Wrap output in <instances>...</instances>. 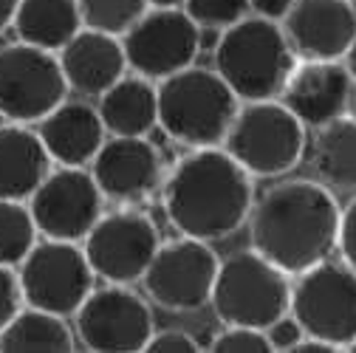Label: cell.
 I'll return each mask as SVG.
<instances>
[{"mask_svg":"<svg viewBox=\"0 0 356 353\" xmlns=\"http://www.w3.org/2000/svg\"><path fill=\"white\" fill-rule=\"evenodd\" d=\"M342 209L323 181L289 179L254 195L246 227L257 254L289 277L334 257Z\"/></svg>","mask_w":356,"mask_h":353,"instance_id":"obj_1","label":"cell"},{"mask_svg":"<svg viewBox=\"0 0 356 353\" xmlns=\"http://www.w3.org/2000/svg\"><path fill=\"white\" fill-rule=\"evenodd\" d=\"M159 190L172 229L207 243L227 240L246 227L254 204V179L220 145L181 156Z\"/></svg>","mask_w":356,"mask_h":353,"instance_id":"obj_2","label":"cell"},{"mask_svg":"<svg viewBox=\"0 0 356 353\" xmlns=\"http://www.w3.org/2000/svg\"><path fill=\"white\" fill-rule=\"evenodd\" d=\"M297 65V54L277 20L246 15L220 31L212 49V68L241 102L277 99Z\"/></svg>","mask_w":356,"mask_h":353,"instance_id":"obj_3","label":"cell"},{"mask_svg":"<svg viewBox=\"0 0 356 353\" xmlns=\"http://www.w3.org/2000/svg\"><path fill=\"white\" fill-rule=\"evenodd\" d=\"M159 127L187 150L218 147L224 142L229 122L241 99L229 85L215 74V68H181L156 82Z\"/></svg>","mask_w":356,"mask_h":353,"instance_id":"obj_4","label":"cell"},{"mask_svg":"<svg viewBox=\"0 0 356 353\" xmlns=\"http://www.w3.org/2000/svg\"><path fill=\"white\" fill-rule=\"evenodd\" d=\"M305 130L280 99L241 102L220 147L252 179H280L302 161L308 147Z\"/></svg>","mask_w":356,"mask_h":353,"instance_id":"obj_5","label":"cell"},{"mask_svg":"<svg viewBox=\"0 0 356 353\" xmlns=\"http://www.w3.org/2000/svg\"><path fill=\"white\" fill-rule=\"evenodd\" d=\"M291 277L252 246L218 263L209 305L224 325H243L266 331L289 314Z\"/></svg>","mask_w":356,"mask_h":353,"instance_id":"obj_6","label":"cell"},{"mask_svg":"<svg viewBox=\"0 0 356 353\" xmlns=\"http://www.w3.org/2000/svg\"><path fill=\"white\" fill-rule=\"evenodd\" d=\"M23 305L42 308L57 317H74L82 299L94 291L97 274L88 263L82 243L74 240H37L15 266Z\"/></svg>","mask_w":356,"mask_h":353,"instance_id":"obj_7","label":"cell"},{"mask_svg":"<svg viewBox=\"0 0 356 353\" xmlns=\"http://www.w3.org/2000/svg\"><path fill=\"white\" fill-rule=\"evenodd\" d=\"M289 314L305 336L325 339L342 350L356 336V272L342 260L325 257L294 274Z\"/></svg>","mask_w":356,"mask_h":353,"instance_id":"obj_8","label":"cell"},{"mask_svg":"<svg viewBox=\"0 0 356 353\" xmlns=\"http://www.w3.org/2000/svg\"><path fill=\"white\" fill-rule=\"evenodd\" d=\"M153 331L150 302L130 286H94L74 311V336L91 353H142Z\"/></svg>","mask_w":356,"mask_h":353,"instance_id":"obj_9","label":"cell"},{"mask_svg":"<svg viewBox=\"0 0 356 353\" xmlns=\"http://www.w3.org/2000/svg\"><path fill=\"white\" fill-rule=\"evenodd\" d=\"M218 263L220 257L207 240L181 235L175 240L159 243L139 283L145 286L147 299L164 311L190 314L209 305Z\"/></svg>","mask_w":356,"mask_h":353,"instance_id":"obj_10","label":"cell"},{"mask_svg":"<svg viewBox=\"0 0 356 353\" xmlns=\"http://www.w3.org/2000/svg\"><path fill=\"white\" fill-rule=\"evenodd\" d=\"M63 99H68V82L54 51L20 40L0 49V119L37 124Z\"/></svg>","mask_w":356,"mask_h":353,"instance_id":"obj_11","label":"cell"},{"mask_svg":"<svg viewBox=\"0 0 356 353\" xmlns=\"http://www.w3.org/2000/svg\"><path fill=\"white\" fill-rule=\"evenodd\" d=\"M37 235L54 240H74L91 232L105 212V195L99 192L88 167H51L26 201Z\"/></svg>","mask_w":356,"mask_h":353,"instance_id":"obj_12","label":"cell"},{"mask_svg":"<svg viewBox=\"0 0 356 353\" xmlns=\"http://www.w3.org/2000/svg\"><path fill=\"white\" fill-rule=\"evenodd\" d=\"M159 243L161 235L145 212L116 209L99 215L91 232L82 238V252L97 280L133 286L142 280Z\"/></svg>","mask_w":356,"mask_h":353,"instance_id":"obj_13","label":"cell"},{"mask_svg":"<svg viewBox=\"0 0 356 353\" xmlns=\"http://www.w3.org/2000/svg\"><path fill=\"white\" fill-rule=\"evenodd\" d=\"M119 40L127 71L150 82L195 65L201 54L198 26L184 9H145V15Z\"/></svg>","mask_w":356,"mask_h":353,"instance_id":"obj_14","label":"cell"},{"mask_svg":"<svg viewBox=\"0 0 356 353\" xmlns=\"http://www.w3.org/2000/svg\"><path fill=\"white\" fill-rule=\"evenodd\" d=\"M105 201L139 204L164 181V158L147 136H111L88 164Z\"/></svg>","mask_w":356,"mask_h":353,"instance_id":"obj_15","label":"cell"},{"mask_svg":"<svg viewBox=\"0 0 356 353\" xmlns=\"http://www.w3.org/2000/svg\"><path fill=\"white\" fill-rule=\"evenodd\" d=\"M280 28L297 60H342L356 37L353 0H294Z\"/></svg>","mask_w":356,"mask_h":353,"instance_id":"obj_16","label":"cell"},{"mask_svg":"<svg viewBox=\"0 0 356 353\" xmlns=\"http://www.w3.org/2000/svg\"><path fill=\"white\" fill-rule=\"evenodd\" d=\"M353 74L342 60H297L291 68L280 102L311 130L339 116H348Z\"/></svg>","mask_w":356,"mask_h":353,"instance_id":"obj_17","label":"cell"},{"mask_svg":"<svg viewBox=\"0 0 356 353\" xmlns=\"http://www.w3.org/2000/svg\"><path fill=\"white\" fill-rule=\"evenodd\" d=\"M37 136L51 164L88 167L102 142L108 139V130L91 102L63 99L54 110H49L37 122Z\"/></svg>","mask_w":356,"mask_h":353,"instance_id":"obj_18","label":"cell"},{"mask_svg":"<svg viewBox=\"0 0 356 353\" xmlns=\"http://www.w3.org/2000/svg\"><path fill=\"white\" fill-rule=\"evenodd\" d=\"M57 60L65 74L68 91H76L88 99H97L122 74H127L122 40L85 26L57 51Z\"/></svg>","mask_w":356,"mask_h":353,"instance_id":"obj_19","label":"cell"},{"mask_svg":"<svg viewBox=\"0 0 356 353\" xmlns=\"http://www.w3.org/2000/svg\"><path fill=\"white\" fill-rule=\"evenodd\" d=\"M51 167L54 164L31 124H0V201H29Z\"/></svg>","mask_w":356,"mask_h":353,"instance_id":"obj_20","label":"cell"},{"mask_svg":"<svg viewBox=\"0 0 356 353\" xmlns=\"http://www.w3.org/2000/svg\"><path fill=\"white\" fill-rule=\"evenodd\" d=\"M97 99V113L108 136H150L159 127L156 82L139 74H122Z\"/></svg>","mask_w":356,"mask_h":353,"instance_id":"obj_21","label":"cell"},{"mask_svg":"<svg viewBox=\"0 0 356 353\" xmlns=\"http://www.w3.org/2000/svg\"><path fill=\"white\" fill-rule=\"evenodd\" d=\"M12 28L20 42L57 54L82 28V17L76 0H17Z\"/></svg>","mask_w":356,"mask_h":353,"instance_id":"obj_22","label":"cell"},{"mask_svg":"<svg viewBox=\"0 0 356 353\" xmlns=\"http://www.w3.org/2000/svg\"><path fill=\"white\" fill-rule=\"evenodd\" d=\"M311 167L328 190H356V119L339 116L314 130Z\"/></svg>","mask_w":356,"mask_h":353,"instance_id":"obj_23","label":"cell"},{"mask_svg":"<svg viewBox=\"0 0 356 353\" xmlns=\"http://www.w3.org/2000/svg\"><path fill=\"white\" fill-rule=\"evenodd\" d=\"M74 328L65 317L23 305L0 331V353H71Z\"/></svg>","mask_w":356,"mask_h":353,"instance_id":"obj_24","label":"cell"},{"mask_svg":"<svg viewBox=\"0 0 356 353\" xmlns=\"http://www.w3.org/2000/svg\"><path fill=\"white\" fill-rule=\"evenodd\" d=\"M37 243V227L26 201H0V266H17Z\"/></svg>","mask_w":356,"mask_h":353,"instance_id":"obj_25","label":"cell"},{"mask_svg":"<svg viewBox=\"0 0 356 353\" xmlns=\"http://www.w3.org/2000/svg\"><path fill=\"white\" fill-rule=\"evenodd\" d=\"M76 6L85 28L113 37H122L147 9L145 0H76Z\"/></svg>","mask_w":356,"mask_h":353,"instance_id":"obj_26","label":"cell"},{"mask_svg":"<svg viewBox=\"0 0 356 353\" xmlns=\"http://www.w3.org/2000/svg\"><path fill=\"white\" fill-rule=\"evenodd\" d=\"M198 28H218L238 23L249 15V0H184L181 6Z\"/></svg>","mask_w":356,"mask_h":353,"instance_id":"obj_27","label":"cell"},{"mask_svg":"<svg viewBox=\"0 0 356 353\" xmlns=\"http://www.w3.org/2000/svg\"><path fill=\"white\" fill-rule=\"evenodd\" d=\"M207 350L212 353H272V345L266 339V331L260 328L227 325L218 336H212Z\"/></svg>","mask_w":356,"mask_h":353,"instance_id":"obj_28","label":"cell"},{"mask_svg":"<svg viewBox=\"0 0 356 353\" xmlns=\"http://www.w3.org/2000/svg\"><path fill=\"white\" fill-rule=\"evenodd\" d=\"M145 350L147 353H198L201 345L195 336H190L181 328H167V331H153Z\"/></svg>","mask_w":356,"mask_h":353,"instance_id":"obj_29","label":"cell"},{"mask_svg":"<svg viewBox=\"0 0 356 353\" xmlns=\"http://www.w3.org/2000/svg\"><path fill=\"white\" fill-rule=\"evenodd\" d=\"M23 308L17 274L12 266H0V331L9 325V320Z\"/></svg>","mask_w":356,"mask_h":353,"instance_id":"obj_30","label":"cell"},{"mask_svg":"<svg viewBox=\"0 0 356 353\" xmlns=\"http://www.w3.org/2000/svg\"><path fill=\"white\" fill-rule=\"evenodd\" d=\"M337 252L342 254V263H348V266L356 272V195H353V198L348 201V206L342 209Z\"/></svg>","mask_w":356,"mask_h":353,"instance_id":"obj_31","label":"cell"},{"mask_svg":"<svg viewBox=\"0 0 356 353\" xmlns=\"http://www.w3.org/2000/svg\"><path fill=\"white\" fill-rule=\"evenodd\" d=\"M266 339H269L272 350H283L289 353L300 339H302V328L291 314H283L280 320H275L269 328H266Z\"/></svg>","mask_w":356,"mask_h":353,"instance_id":"obj_32","label":"cell"},{"mask_svg":"<svg viewBox=\"0 0 356 353\" xmlns=\"http://www.w3.org/2000/svg\"><path fill=\"white\" fill-rule=\"evenodd\" d=\"M294 0H249V12L266 20H283V15L291 9Z\"/></svg>","mask_w":356,"mask_h":353,"instance_id":"obj_33","label":"cell"},{"mask_svg":"<svg viewBox=\"0 0 356 353\" xmlns=\"http://www.w3.org/2000/svg\"><path fill=\"white\" fill-rule=\"evenodd\" d=\"M339 347H334L331 342H325V339H317V336H305L302 334V339L289 350V353H337Z\"/></svg>","mask_w":356,"mask_h":353,"instance_id":"obj_34","label":"cell"},{"mask_svg":"<svg viewBox=\"0 0 356 353\" xmlns=\"http://www.w3.org/2000/svg\"><path fill=\"white\" fill-rule=\"evenodd\" d=\"M15 9H17V0H0V34H6L12 28Z\"/></svg>","mask_w":356,"mask_h":353,"instance_id":"obj_35","label":"cell"},{"mask_svg":"<svg viewBox=\"0 0 356 353\" xmlns=\"http://www.w3.org/2000/svg\"><path fill=\"white\" fill-rule=\"evenodd\" d=\"M147 9H181L184 0H145Z\"/></svg>","mask_w":356,"mask_h":353,"instance_id":"obj_36","label":"cell"},{"mask_svg":"<svg viewBox=\"0 0 356 353\" xmlns=\"http://www.w3.org/2000/svg\"><path fill=\"white\" fill-rule=\"evenodd\" d=\"M342 63L348 65V71L356 76V37L350 40V46H348V51H345V57H342Z\"/></svg>","mask_w":356,"mask_h":353,"instance_id":"obj_37","label":"cell"},{"mask_svg":"<svg viewBox=\"0 0 356 353\" xmlns=\"http://www.w3.org/2000/svg\"><path fill=\"white\" fill-rule=\"evenodd\" d=\"M348 116L356 119V76H353V88H350V102H348Z\"/></svg>","mask_w":356,"mask_h":353,"instance_id":"obj_38","label":"cell"},{"mask_svg":"<svg viewBox=\"0 0 356 353\" xmlns=\"http://www.w3.org/2000/svg\"><path fill=\"white\" fill-rule=\"evenodd\" d=\"M342 350H348V353H356V336H353V339H350V342H348Z\"/></svg>","mask_w":356,"mask_h":353,"instance_id":"obj_39","label":"cell"}]
</instances>
